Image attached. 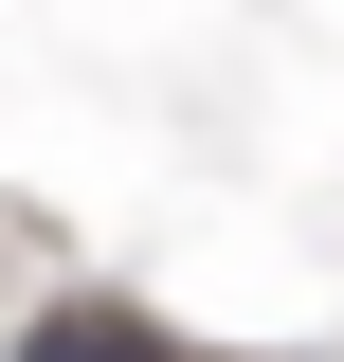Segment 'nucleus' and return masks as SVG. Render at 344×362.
<instances>
[{"label": "nucleus", "mask_w": 344, "mask_h": 362, "mask_svg": "<svg viewBox=\"0 0 344 362\" xmlns=\"http://www.w3.org/2000/svg\"><path fill=\"white\" fill-rule=\"evenodd\" d=\"M18 362H200V344L127 290H55V308H18Z\"/></svg>", "instance_id": "1"}]
</instances>
